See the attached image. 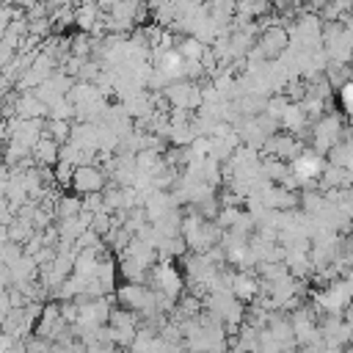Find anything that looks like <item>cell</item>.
<instances>
[{
	"mask_svg": "<svg viewBox=\"0 0 353 353\" xmlns=\"http://www.w3.org/2000/svg\"><path fill=\"white\" fill-rule=\"evenodd\" d=\"M28 353H47V342H41V336L39 339H33V342H28V347H25Z\"/></svg>",
	"mask_w": 353,
	"mask_h": 353,
	"instance_id": "cell-3",
	"label": "cell"
},
{
	"mask_svg": "<svg viewBox=\"0 0 353 353\" xmlns=\"http://www.w3.org/2000/svg\"><path fill=\"white\" fill-rule=\"evenodd\" d=\"M55 149H58V146H55V141H50V138H47V141H41V143H39V157H41V160H47V163H52V160H55Z\"/></svg>",
	"mask_w": 353,
	"mask_h": 353,
	"instance_id": "cell-2",
	"label": "cell"
},
{
	"mask_svg": "<svg viewBox=\"0 0 353 353\" xmlns=\"http://www.w3.org/2000/svg\"><path fill=\"white\" fill-rule=\"evenodd\" d=\"M72 182H74V188H77L80 193H94V190H99V188L105 185L102 174H99L97 168H88V165H77Z\"/></svg>",
	"mask_w": 353,
	"mask_h": 353,
	"instance_id": "cell-1",
	"label": "cell"
}]
</instances>
